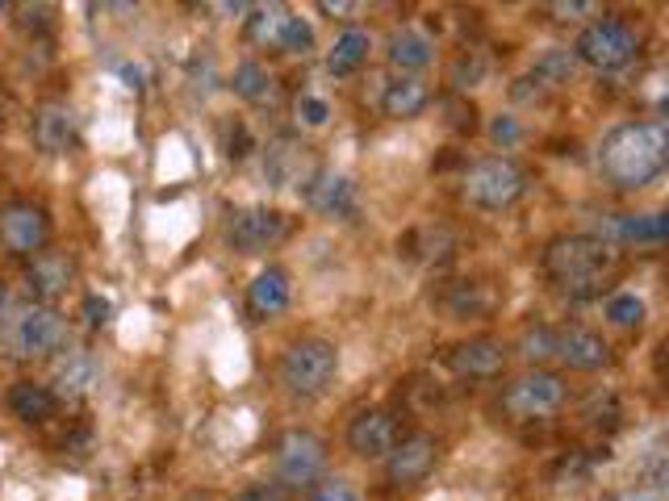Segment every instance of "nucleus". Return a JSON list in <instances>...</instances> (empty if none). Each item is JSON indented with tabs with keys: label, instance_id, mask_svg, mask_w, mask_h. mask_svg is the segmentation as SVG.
I'll return each mask as SVG.
<instances>
[{
	"label": "nucleus",
	"instance_id": "f257e3e1",
	"mask_svg": "<svg viewBox=\"0 0 669 501\" xmlns=\"http://www.w3.org/2000/svg\"><path fill=\"white\" fill-rule=\"evenodd\" d=\"M666 164H669V126L661 117L624 122L598 147V171L619 192H636V188L652 185L666 171Z\"/></svg>",
	"mask_w": 669,
	"mask_h": 501
},
{
	"label": "nucleus",
	"instance_id": "f03ea898",
	"mask_svg": "<svg viewBox=\"0 0 669 501\" xmlns=\"http://www.w3.org/2000/svg\"><path fill=\"white\" fill-rule=\"evenodd\" d=\"M615 263H619V251L598 234H561L544 247V272L574 298L594 293L603 280L611 276Z\"/></svg>",
	"mask_w": 669,
	"mask_h": 501
},
{
	"label": "nucleus",
	"instance_id": "7ed1b4c3",
	"mask_svg": "<svg viewBox=\"0 0 669 501\" xmlns=\"http://www.w3.org/2000/svg\"><path fill=\"white\" fill-rule=\"evenodd\" d=\"M335 372H339V352L326 338H297L281 355V385L289 397H302V401L323 397L335 385Z\"/></svg>",
	"mask_w": 669,
	"mask_h": 501
},
{
	"label": "nucleus",
	"instance_id": "20e7f679",
	"mask_svg": "<svg viewBox=\"0 0 669 501\" xmlns=\"http://www.w3.org/2000/svg\"><path fill=\"white\" fill-rule=\"evenodd\" d=\"M460 192H464V201L485 209V213H498V209H511V205L527 192V171L515 164V159H481L464 171V180H460Z\"/></svg>",
	"mask_w": 669,
	"mask_h": 501
},
{
	"label": "nucleus",
	"instance_id": "39448f33",
	"mask_svg": "<svg viewBox=\"0 0 669 501\" xmlns=\"http://www.w3.org/2000/svg\"><path fill=\"white\" fill-rule=\"evenodd\" d=\"M569 51L577 55V63H586L594 72H619V67H628L631 59H636V51H640V34H636L631 21L603 18V21H590Z\"/></svg>",
	"mask_w": 669,
	"mask_h": 501
},
{
	"label": "nucleus",
	"instance_id": "423d86ee",
	"mask_svg": "<svg viewBox=\"0 0 669 501\" xmlns=\"http://www.w3.org/2000/svg\"><path fill=\"white\" fill-rule=\"evenodd\" d=\"M4 343L18 359H42V355L59 352L63 343V314L51 310L46 301H30L18 314L4 322Z\"/></svg>",
	"mask_w": 669,
	"mask_h": 501
},
{
	"label": "nucleus",
	"instance_id": "0eeeda50",
	"mask_svg": "<svg viewBox=\"0 0 669 501\" xmlns=\"http://www.w3.org/2000/svg\"><path fill=\"white\" fill-rule=\"evenodd\" d=\"M326 468V443L314 430L293 427L276 439V484L281 489H310V484L323 477Z\"/></svg>",
	"mask_w": 669,
	"mask_h": 501
},
{
	"label": "nucleus",
	"instance_id": "6e6552de",
	"mask_svg": "<svg viewBox=\"0 0 669 501\" xmlns=\"http://www.w3.org/2000/svg\"><path fill=\"white\" fill-rule=\"evenodd\" d=\"M565 397H569V385H565L556 372L535 368L506 385V393H502V409H506L511 418H519V422H532V418H548V414H556V409L565 406Z\"/></svg>",
	"mask_w": 669,
	"mask_h": 501
},
{
	"label": "nucleus",
	"instance_id": "1a4fd4ad",
	"mask_svg": "<svg viewBox=\"0 0 669 501\" xmlns=\"http://www.w3.org/2000/svg\"><path fill=\"white\" fill-rule=\"evenodd\" d=\"M289 234V222L281 209H268V205H248V209H234L227 222V242L234 251H248V255H260L268 247Z\"/></svg>",
	"mask_w": 669,
	"mask_h": 501
},
{
	"label": "nucleus",
	"instance_id": "9d476101",
	"mask_svg": "<svg viewBox=\"0 0 669 501\" xmlns=\"http://www.w3.org/2000/svg\"><path fill=\"white\" fill-rule=\"evenodd\" d=\"M46 239H51V222L39 205L13 201L9 209H0V242L13 255H39Z\"/></svg>",
	"mask_w": 669,
	"mask_h": 501
},
{
	"label": "nucleus",
	"instance_id": "9b49d317",
	"mask_svg": "<svg viewBox=\"0 0 669 501\" xmlns=\"http://www.w3.org/2000/svg\"><path fill=\"white\" fill-rule=\"evenodd\" d=\"M398 443V422L389 409H360L352 422H347V447L360 456V460H385Z\"/></svg>",
	"mask_w": 669,
	"mask_h": 501
},
{
	"label": "nucleus",
	"instance_id": "f8f14e48",
	"mask_svg": "<svg viewBox=\"0 0 669 501\" xmlns=\"http://www.w3.org/2000/svg\"><path fill=\"white\" fill-rule=\"evenodd\" d=\"M440 460V443L436 435H406L401 443H394V451L385 456V477L394 484H419Z\"/></svg>",
	"mask_w": 669,
	"mask_h": 501
},
{
	"label": "nucleus",
	"instance_id": "ddd939ff",
	"mask_svg": "<svg viewBox=\"0 0 669 501\" xmlns=\"http://www.w3.org/2000/svg\"><path fill=\"white\" fill-rule=\"evenodd\" d=\"M443 364L457 372L460 380H490L506 368V347L498 338H464L457 347H448Z\"/></svg>",
	"mask_w": 669,
	"mask_h": 501
},
{
	"label": "nucleus",
	"instance_id": "4468645a",
	"mask_svg": "<svg viewBox=\"0 0 669 501\" xmlns=\"http://www.w3.org/2000/svg\"><path fill=\"white\" fill-rule=\"evenodd\" d=\"M553 359H561L574 372H598L611 364V347H607L603 334L586 331V326H565V331H556Z\"/></svg>",
	"mask_w": 669,
	"mask_h": 501
},
{
	"label": "nucleus",
	"instance_id": "2eb2a0df",
	"mask_svg": "<svg viewBox=\"0 0 669 501\" xmlns=\"http://www.w3.org/2000/svg\"><path fill=\"white\" fill-rule=\"evenodd\" d=\"M302 197H306V205L314 213H326V218H347V213L356 209L352 180L339 176V171H326V167H318V171L310 176L306 188H302Z\"/></svg>",
	"mask_w": 669,
	"mask_h": 501
},
{
	"label": "nucleus",
	"instance_id": "dca6fc26",
	"mask_svg": "<svg viewBox=\"0 0 669 501\" xmlns=\"http://www.w3.org/2000/svg\"><path fill=\"white\" fill-rule=\"evenodd\" d=\"M669 234V218L666 213H615L603 222L598 239L619 247V242H636V247H657L666 242Z\"/></svg>",
	"mask_w": 669,
	"mask_h": 501
},
{
	"label": "nucleus",
	"instance_id": "f3484780",
	"mask_svg": "<svg viewBox=\"0 0 669 501\" xmlns=\"http://www.w3.org/2000/svg\"><path fill=\"white\" fill-rule=\"evenodd\" d=\"M96 380H101V359H96L88 347H72V352L63 355L55 364V401L63 397V401H76V397H84V393L93 389Z\"/></svg>",
	"mask_w": 669,
	"mask_h": 501
},
{
	"label": "nucleus",
	"instance_id": "a211bd4d",
	"mask_svg": "<svg viewBox=\"0 0 669 501\" xmlns=\"http://www.w3.org/2000/svg\"><path fill=\"white\" fill-rule=\"evenodd\" d=\"M264 171H268V180L276 188H306V180L318 171V167H310V159H306V147H297V143H289V138H276L272 143V150H268V164H264Z\"/></svg>",
	"mask_w": 669,
	"mask_h": 501
},
{
	"label": "nucleus",
	"instance_id": "6ab92c4d",
	"mask_svg": "<svg viewBox=\"0 0 669 501\" xmlns=\"http://www.w3.org/2000/svg\"><path fill=\"white\" fill-rule=\"evenodd\" d=\"M76 138V113L67 109L63 101H46L34 113V143H39L46 155H63Z\"/></svg>",
	"mask_w": 669,
	"mask_h": 501
},
{
	"label": "nucleus",
	"instance_id": "aec40b11",
	"mask_svg": "<svg viewBox=\"0 0 669 501\" xmlns=\"http://www.w3.org/2000/svg\"><path fill=\"white\" fill-rule=\"evenodd\" d=\"M385 59H389V67H398V72H419L427 67L431 59H436V38L422 34L419 25H401L389 34L385 42Z\"/></svg>",
	"mask_w": 669,
	"mask_h": 501
},
{
	"label": "nucleus",
	"instance_id": "412c9836",
	"mask_svg": "<svg viewBox=\"0 0 669 501\" xmlns=\"http://www.w3.org/2000/svg\"><path fill=\"white\" fill-rule=\"evenodd\" d=\"M67 284H72V260L59 251H39L34 263L25 268V289L34 298H59Z\"/></svg>",
	"mask_w": 669,
	"mask_h": 501
},
{
	"label": "nucleus",
	"instance_id": "4be33fe9",
	"mask_svg": "<svg viewBox=\"0 0 669 501\" xmlns=\"http://www.w3.org/2000/svg\"><path fill=\"white\" fill-rule=\"evenodd\" d=\"M427 105H431V88L422 84L419 75H398V80H389V84H385V93H381L385 117L406 122V117H419Z\"/></svg>",
	"mask_w": 669,
	"mask_h": 501
},
{
	"label": "nucleus",
	"instance_id": "5701e85b",
	"mask_svg": "<svg viewBox=\"0 0 669 501\" xmlns=\"http://www.w3.org/2000/svg\"><path fill=\"white\" fill-rule=\"evenodd\" d=\"M368 51H373V38L368 30L360 25H347L344 34L331 42V51H326V72L331 75H352L356 67L368 63Z\"/></svg>",
	"mask_w": 669,
	"mask_h": 501
},
{
	"label": "nucleus",
	"instance_id": "b1692460",
	"mask_svg": "<svg viewBox=\"0 0 669 501\" xmlns=\"http://www.w3.org/2000/svg\"><path fill=\"white\" fill-rule=\"evenodd\" d=\"M4 406L18 422H46L55 414V393L46 385H34V380H18L4 397Z\"/></svg>",
	"mask_w": 669,
	"mask_h": 501
},
{
	"label": "nucleus",
	"instance_id": "393cba45",
	"mask_svg": "<svg viewBox=\"0 0 669 501\" xmlns=\"http://www.w3.org/2000/svg\"><path fill=\"white\" fill-rule=\"evenodd\" d=\"M248 305L255 317H272L281 314L289 305V276L281 272V268H264L260 276L251 280L248 289Z\"/></svg>",
	"mask_w": 669,
	"mask_h": 501
},
{
	"label": "nucleus",
	"instance_id": "a878e982",
	"mask_svg": "<svg viewBox=\"0 0 669 501\" xmlns=\"http://www.w3.org/2000/svg\"><path fill=\"white\" fill-rule=\"evenodd\" d=\"M532 80H540L548 93L553 88H565V84H574L577 75V55L569 51V46H548V51H540L532 63Z\"/></svg>",
	"mask_w": 669,
	"mask_h": 501
},
{
	"label": "nucleus",
	"instance_id": "bb28decb",
	"mask_svg": "<svg viewBox=\"0 0 669 501\" xmlns=\"http://www.w3.org/2000/svg\"><path fill=\"white\" fill-rule=\"evenodd\" d=\"M494 305L498 298L485 284H478V280H457V284L448 289V314L452 317H485Z\"/></svg>",
	"mask_w": 669,
	"mask_h": 501
},
{
	"label": "nucleus",
	"instance_id": "cd10ccee",
	"mask_svg": "<svg viewBox=\"0 0 669 501\" xmlns=\"http://www.w3.org/2000/svg\"><path fill=\"white\" fill-rule=\"evenodd\" d=\"M230 88H234V96L251 101V105H264V101H272V93H276V80H272V72H268L264 63L248 59V63H239V67H234Z\"/></svg>",
	"mask_w": 669,
	"mask_h": 501
},
{
	"label": "nucleus",
	"instance_id": "c85d7f7f",
	"mask_svg": "<svg viewBox=\"0 0 669 501\" xmlns=\"http://www.w3.org/2000/svg\"><path fill=\"white\" fill-rule=\"evenodd\" d=\"M289 18H293V13H289L285 4H255L248 18V38L255 46H281Z\"/></svg>",
	"mask_w": 669,
	"mask_h": 501
},
{
	"label": "nucleus",
	"instance_id": "c756f323",
	"mask_svg": "<svg viewBox=\"0 0 669 501\" xmlns=\"http://www.w3.org/2000/svg\"><path fill=\"white\" fill-rule=\"evenodd\" d=\"M406 247H410V255H419V260L443 263L448 255H452L457 239H452V234H448L443 226H422V230H415V234L406 239Z\"/></svg>",
	"mask_w": 669,
	"mask_h": 501
},
{
	"label": "nucleus",
	"instance_id": "7c9ffc66",
	"mask_svg": "<svg viewBox=\"0 0 669 501\" xmlns=\"http://www.w3.org/2000/svg\"><path fill=\"white\" fill-rule=\"evenodd\" d=\"M553 347H556V331L553 326H527L519 334V355L527 364H540V359H553Z\"/></svg>",
	"mask_w": 669,
	"mask_h": 501
},
{
	"label": "nucleus",
	"instance_id": "2f4dec72",
	"mask_svg": "<svg viewBox=\"0 0 669 501\" xmlns=\"http://www.w3.org/2000/svg\"><path fill=\"white\" fill-rule=\"evenodd\" d=\"M607 322L619 326V331L640 326V322H645V301L636 298V293H615V298L607 301Z\"/></svg>",
	"mask_w": 669,
	"mask_h": 501
},
{
	"label": "nucleus",
	"instance_id": "473e14b6",
	"mask_svg": "<svg viewBox=\"0 0 669 501\" xmlns=\"http://www.w3.org/2000/svg\"><path fill=\"white\" fill-rule=\"evenodd\" d=\"M481 80H485V59H481L478 51L460 55L457 67H452V88H457V93H469V88H478Z\"/></svg>",
	"mask_w": 669,
	"mask_h": 501
},
{
	"label": "nucleus",
	"instance_id": "72a5a7b5",
	"mask_svg": "<svg viewBox=\"0 0 669 501\" xmlns=\"http://www.w3.org/2000/svg\"><path fill=\"white\" fill-rule=\"evenodd\" d=\"M310 46H314V30H310V21L289 18L285 38H281V51H289V55H306Z\"/></svg>",
	"mask_w": 669,
	"mask_h": 501
},
{
	"label": "nucleus",
	"instance_id": "f704fd0d",
	"mask_svg": "<svg viewBox=\"0 0 669 501\" xmlns=\"http://www.w3.org/2000/svg\"><path fill=\"white\" fill-rule=\"evenodd\" d=\"M594 13H598V4H594V0H556V4H548V18L561 21V25L582 21V18H594Z\"/></svg>",
	"mask_w": 669,
	"mask_h": 501
},
{
	"label": "nucleus",
	"instance_id": "c9c22d12",
	"mask_svg": "<svg viewBox=\"0 0 669 501\" xmlns=\"http://www.w3.org/2000/svg\"><path fill=\"white\" fill-rule=\"evenodd\" d=\"M326 117H331V105H326L323 96H302V101H297V122H302V126L318 131V126H326Z\"/></svg>",
	"mask_w": 669,
	"mask_h": 501
},
{
	"label": "nucleus",
	"instance_id": "e433bc0d",
	"mask_svg": "<svg viewBox=\"0 0 669 501\" xmlns=\"http://www.w3.org/2000/svg\"><path fill=\"white\" fill-rule=\"evenodd\" d=\"M234 501H289V489H281L276 481H255L248 489H239Z\"/></svg>",
	"mask_w": 669,
	"mask_h": 501
},
{
	"label": "nucleus",
	"instance_id": "4c0bfd02",
	"mask_svg": "<svg viewBox=\"0 0 669 501\" xmlns=\"http://www.w3.org/2000/svg\"><path fill=\"white\" fill-rule=\"evenodd\" d=\"M511 96H515L519 105H535V101H544V96H548V88H544L540 80H532V75H519L515 84H511Z\"/></svg>",
	"mask_w": 669,
	"mask_h": 501
},
{
	"label": "nucleus",
	"instance_id": "58836bf2",
	"mask_svg": "<svg viewBox=\"0 0 669 501\" xmlns=\"http://www.w3.org/2000/svg\"><path fill=\"white\" fill-rule=\"evenodd\" d=\"M310 501H360V498H356V489H352V484L335 477V481H326Z\"/></svg>",
	"mask_w": 669,
	"mask_h": 501
},
{
	"label": "nucleus",
	"instance_id": "ea45409f",
	"mask_svg": "<svg viewBox=\"0 0 669 501\" xmlns=\"http://www.w3.org/2000/svg\"><path fill=\"white\" fill-rule=\"evenodd\" d=\"M490 138H494L498 147H511V143H519V122H515V117H494Z\"/></svg>",
	"mask_w": 669,
	"mask_h": 501
},
{
	"label": "nucleus",
	"instance_id": "a19ab883",
	"mask_svg": "<svg viewBox=\"0 0 669 501\" xmlns=\"http://www.w3.org/2000/svg\"><path fill=\"white\" fill-rule=\"evenodd\" d=\"M109 314H114V305L105 298H84V317H88V326H105L109 322Z\"/></svg>",
	"mask_w": 669,
	"mask_h": 501
},
{
	"label": "nucleus",
	"instance_id": "79ce46f5",
	"mask_svg": "<svg viewBox=\"0 0 669 501\" xmlns=\"http://www.w3.org/2000/svg\"><path fill=\"white\" fill-rule=\"evenodd\" d=\"M318 13H326V18H347V13H356V4H352V0H323Z\"/></svg>",
	"mask_w": 669,
	"mask_h": 501
},
{
	"label": "nucleus",
	"instance_id": "37998d69",
	"mask_svg": "<svg viewBox=\"0 0 669 501\" xmlns=\"http://www.w3.org/2000/svg\"><path fill=\"white\" fill-rule=\"evenodd\" d=\"M556 477H561V481H577V477H586V460H582V456H569Z\"/></svg>",
	"mask_w": 669,
	"mask_h": 501
},
{
	"label": "nucleus",
	"instance_id": "c03bdc74",
	"mask_svg": "<svg viewBox=\"0 0 669 501\" xmlns=\"http://www.w3.org/2000/svg\"><path fill=\"white\" fill-rule=\"evenodd\" d=\"M122 75L130 80V88H143V84H138V80H143V67H122Z\"/></svg>",
	"mask_w": 669,
	"mask_h": 501
},
{
	"label": "nucleus",
	"instance_id": "a18cd8bd",
	"mask_svg": "<svg viewBox=\"0 0 669 501\" xmlns=\"http://www.w3.org/2000/svg\"><path fill=\"white\" fill-rule=\"evenodd\" d=\"M4 314H9V289L0 284V322H4Z\"/></svg>",
	"mask_w": 669,
	"mask_h": 501
},
{
	"label": "nucleus",
	"instance_id": "49530a36",
	"mask_svg": "<svg viewBox=\"0 0 669 501\" xmlns=\"http://www.w3.org/2000/svg\"><path fill=\"white\" fill-rule=\"evenodd\" d=\"M4 13H9V4H4V0H0V18H4Z\"/></svg>",
	"mask_w": 669,
	"mask_h": 501
}]
</instances>
